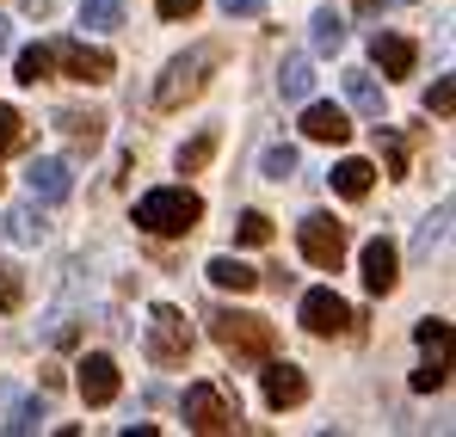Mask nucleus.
<instances>
[{"label": "nucleus", "instance_id": "1", "mask_svg": "<svg viewBox=\"0 0 456 437\" xmlns=\"http://www.w3.org/2000/svg\"><path fill=\"white\" fill-rule=\"evenodd\" d=\"M210 339L223 345L234 364H265V358H278V327H272L265 314L216 308V314H210Z\"/></svg>", "mask_w": 456, "mask_h": 437}, {"label": "nucleus", "instance_id": "2", "mask_svg": "<svg viewBox=\"0 0 456 437\" xmlns=\"http://www.w3.org/2000/svg\"><path fill=\"white\" fill-rule=\"evenodd\" d=\"M204 222V198L198 191H185V185H160V191H142L136 198V228L142 234H191Z\"/></svg>", "mask_w": 456, "mask_h": 437}, {"label": "nucleus", "instance_id": "3", "mask_svg": "<svg viewBox=\"0 0 456 437\" xmlns=\"http://www.w3.org/2000/svg\"><path fill=\"white\" fill-rule=\"evenodd\" d=\"M210 69H216V50L204 44V50H185V56H173L167 74L154 80V105L160 111H179L185 99H198L204 86H210Z\"/></svg>", "mask_w": 456, "mask_h": 437}, {"label": "nucleus", "instance_id": "4", "mask_svg": "<svg viewBox=\"0 0 456 437\" xmlns=\"http://www.w3.org/2000/svg\"><path fill=\"white\" fill-rule=\"evenodd\" d=\"M142 345H149V358L160 369H179L185 358H191V320H185L173 302H160V308L149 314V339H142Z\"/></svg>", "mask_w": 456, "mask_h": 437}, {"label": "nucleus", "instance_id": "5", "mask_svg": "<svg viewBox=\"0 0 456 437\" xmlns=\"http://www.w3.org/2000/svg\"><path fill=\"white\" fill-rule=\"evenodd\" d=\"M297 240H303V259H308V265H321V271H339V265H346V222H333L327 210L303 216Z\"/></svg>", "mask_w": 456, "mask_h": 437}, {"label": "nucleus", "instance_id": "6", "mask_svg": "<svg viewBox=\"0 0 456 437\" xmlns=\"http://www.w3.org/2000/svg\"><path fill=\"white\" fill-rule=\"evenodd\" d=\"M234 419H240V413L223 401L216 382H191V388H185V425H191V432L216 437V432H234Z\"/></svg>", "mask_w": 456, "mask_h": 437}, {"label": "nucleus", "instance_id": "7", "mask_svg": "<svg viewBox=\"0 0 456 437\" xmlns=\"http://www.w3.org/2000/svg\"><path fill=\"white\" fill-rule=\"evenodd\" d=\"M303 327L314 333V339H333V333L352 327V308H346L333 290H308L303 295Z\"/></svg>", "mask_w": 456, "mask_h": 437}, {"label": "nucleus", "instance_id": "8", "mask_svg": "<svg viewBox=\"0 0 456 437\" xmlns=\"http://www.w3.org/2000/svg\"><path fill=\"white\" fill-rule=\"evenodd\" d=\"M75 369H80L75 388H80V401H86V407H105V401H118V364H111L105 352H86Z\"/></svg>", "mask_w": 456, "mask_h": 437}, {"label": "nucleus", "instance_id": "9", "mask_svg": "<svg viewBox=\"0 0 456 437\" xmlns=\"http://www.w3.org/2000/svg\"><path fill=\"white\" fill-rule=\"evenodd\" d=\"M56 62L69 69V80H80V86H105L111 80V50H86V44H56Z\"/></svg>", "mask_w": 456, "mask_h": 437}, {"label": "nucleus", "instance_id": "10", "mask_svg": "<svg viewBox=\"0 0 456 437\" xmlns=\"http://www.w3.org/2000/svg\"><path fill=\"white\" fill-rule=\"evenodd\" d=\"M395 278H401V253H395V240H388V234L364 240V290L388 295V290H395Z\"/></svg>", "mask_w": 456, "mask_h": 437}, {"label": "nucleus", "instance_id": "11", "mask_svg": "<svg viewBox=\"0 0 456 437\" xmlns=\"http://www.w3.org/2000/svg\"><path fill=\"white\" fill-rule=\"evenodd\" d=\"M25 191H31L37 204H62V198L75 191L69 160H31V166H25Z\"/></svg>", "mask_w": 456, "mask_h": 437}, {"label": "nucleus", "instance_id": "12", "mask_svg": "<svg viewBox=\"0 0 456 437\" xmlns=\"http://www.w3.org/2000/svg\"><path fill=\"white\" fill-rule=\"evenodd\" d=\"M370 62H377L388 80H401V74H413V62H419V44H413V37H395V31H377V37H370Z\"/></svg>", "mask_w": 456, "mask_h": 437}, {"label": "nucleus", "instance_id": "13", "mask_svg": "<svg viewBox=\"0 0 456 437\" xmlns=\"http://www.w3.org/2000/svg\"><path fill=\"white\" fill-rule=\"evenodd\" d=\"M265 401L284 413V407H303L308 401V382L297 364H278V358H265Z\"/></svg>", "mask_w": 456, "mask_h": 437}, {"label": "nucleus", "instance_id": "14", "mask_svg": "<svg viewBox=\"0 0 456 437\" xmlns=\"http://www.w3.org/2000/svg\"><path fill=\"white\" fill-rule=\"evenodd\" d=\"M303 136L308 142H352V117L339 105H308L303 111Z\"/></svg>", "mask_w": 456, "mask_h": 437}, {"label": "nucleus", "instance_id": "15", "mask_svg": "<svg viewBox=\"0 0 456 437\" xmlns=\"http://www.w3.org/2000/svg\"><path fill=\"white\" fill-rule=\"evenodd\" d=\"M56 130H62L80 154H93V148L105 142V117H99V111H56Z\"/></svg>", "mask_w": 456, "mask_h": 437}, {"label": "nucleus", "instance_id": "16", "mask_svg": "<svg viewBox=\"0 0 456 437\" xmlns=\"http://www.w3.org/2000/svg\"><path fill=\"white\" fill-rule=\"evenodd\" d=\"M204 278H210L216 290H234V295L259 290V271H253V265H240L234 253H223V259H210V265H204Z\"/></svg>", "mask_w": 456, "mask_h": 437}, {"label": "nucleus", "instance_id": "17", "mask_svg": "<svg viewBox=\"0 0 456 437\" xmlns=\"http://www.w3.org/2000/svg\"><path fill=\"white\" fill-rule=\"evenodd\" d=\"M327 179H333V191H339V198H364V191L377 185V166H370V160H358V154H346Z\"/></svg>", "mask_w": 456, "mask_h": 437}, {"label": "nucleus", "instance_id": "18", "mask_svg": "<svg viewBox=\"0 0 456 437\" xmlns=\"http://www.w3.org/2000/svg\"><path fill=\"white\" fill-rule=\"evenodd\" d=\"M278 93H284L290 105H303L308 93H314V62H308V56H284V74H278Z\"/></svg>", "mask_w": 456, "mask_h": 437}, {"label": "nucleus", "instance_id": "19", "mask_svg": "<svg viewBox=\"0 0 456 437\" xmlns=\"http://www.w3.org/2000/svg\"><path fill=\"white\" fill-rule=\"evenodd\" d=\"M346 99L364 111V117H382V86H377V74H364V69H346Z\"/></svg>", "mask_w": 456, "mask_h": 437}, {"label": "nucleus", "instance_id": "20", "mask_svg": "<svg viewBox=\"0 0 456 437\" xmlns=\"http://www.w3.org/2000/svg\"><path fill=\"white\" fill-rule=\"evenodd\" d=\"M50 69H56V44H31V50H19V86H37V80H50Z\"/></svg>", "mask_w": 456, "mask_h": 437}, {"label": "nucleus", "instance_id": "21", "mask_svg": "<svg viewBox=\"0 0 456 437\" xmlns=\"http://www.w3.org/2000/svg\"><path fill=\"white\" fill-rule=\"evenodd\" d=\"M6 234H12L19 247H37V240L50 234V222H44V210H37V198H31L25 210H12V216H6Z\"/></svg>", "mask_w": 456, "mask_h": 437}, {"label": "nucleus", "instance_id": "22", "mask_svg": "<svg viewBox=\"0 0 456 437\" xmlns=\"http://www.w3.org/2000/svg\"><path fill=\"white\" fill-rule=\"evenodd\" d=\"M339 44H346V12L321 6V12H314V50H321V56H333Z\"/></svg>", "mask_w": 456, "mask_h": 437}, {"label": "nucleus", "instance_id": "23", "mask_svg": "<svg viewBox=\"0 0 456 437\" xmlns=\"http://www.w3.org/2000/svg\"><path fill=\"white\" fill-rule=\"evenodd\" d=\"M80 25H86V31H111V25H124V0H80Z\"/></svg>", "mask_w": 456, "mask_h": 437}, {"label": "nucleus", "instance_id": "24", "mask_svg": "<svg viewBox=\"0 0 456 437\" xmlns=\"http://www.w3.org/2000/svg\"><path fill=\"white\" fill-rule=\"evenodd\" d=\"M444 234H451V204H438V210H432V216L419 222V234H413V253H419V259H426V253H432V247H438V240H444Z\"/></svg>", "mask_w": 456, "mask_h": 437}, {"label": "nucleus", "instance_id": "25", "mask_svg": "<svg viewBox=\"0 0 456 437\" xmlns=\"http://www.w3.org/2000/svg\"><path fill=\"white\" fill-rule=\"evenodd\" d=\"M259 173L284 185V179L297 173V148H290V142H272V148H265V160H259Z\"/></svg>", "mask_w": 456, "mask_h": 437}, {"label": "nucleus", "instance_id": "26", "mask_svg": "<svg viewBox=\"0 0 456 437\" xmlns=\"http://www.w3.org/2000/svg\"><path fill=\"white\" fill-rule=\"evenodd\" d=\"M19 302H25V278H19V265L0 259V314H19Z\"/></svg>", "mask_w": 456, "mask_h": 437}, {"label": "nucleus", "instance_id": "27", "mask_svg": "<svg viewBox=\"0 0 456 437\" xmlns=\"http://www.w3.org/2000/svg\"><path fill=\"white\" fill-rule=\"evenodd\" d=\"M216 154V130H204V136H191V142L179 148V173H198L204 160Z\"/></svg>", "mask_w": 456, "mask_h": 437}, {"label": "nucleus", "instance_id": "28", "mask_svg": "<svg viewBox=\"0 0 456 437\" xmlns=\"http://www.w3.org/2000/svg\"><path fill=\"white\" fill-rule=\"evenodd\" d=\"M234 240H240V247H265V240H272V216L247 210V216L234 222Z\"/></svg>", "mask_w": 456, "mask_h": 437}, {"label": "nucleus", "instance_id": "29", "mask_svg": "<svg viewBox=\"0 0 456 437\" xmlns=\"http://www.w3.org/2000/svg\"><path fill=\"white\" fill-rule=\"evenodd\" d=\"M444 382H451V369H444V358H438V352H432V358H426V364L413 369V388H419V394H438V388H444Z\"/></svg>", "mask_w": 456, "mask_h": 437}, {"label": "nucleus", "instance_id": "30", "mask_svg": "<svg viewBox=\"0 0 456 437\" xmlns=\"http://www.w3.org/2000/svg\"><path fill=\"white\" fill-rule=\"evenodd\" d=\"M413 339H419V352H444V339H451V320H438V314H426V320L413 327Z\"/></svg>", "mask_w": 456, "mask_h": 437}, {"label": "nucleus", "instance_id": "31", "mask_svg": "<svg viewBox=\"0 0 456 437\" xmlns=\"http://www.w3.org/2000/svg\"><path fill=\"white\" fill-rule=\"evenodd\" d=\"M451 105H456V80H451V74H438L432 93H426V111H432V117H451Z\"/></svg>", "mask_w": 456, "mask_h": 437}, {"label": "nucleus", "instance_id": "32", "mask_svg": "<svg viewBox=\"0 0 456 437\" xmlns=\"http://www.w3.org/2000/svg\"><path fill=\"white\" fill-rule=\"evenodd\" d=\"M19 142H25V117L12 105H0V154H12Z\"/></svg>", "mask_w": 456, "mask_h": 437}, {"label": "nucleus", "instance_id": "33", "mask_svg": "<svg viewBox=\"0 0 456 437\" xmlns=\"http://www.w3.org/2000/svg\"><path fill=\"white\" fill-rule=\"evenodd\" d=\"M154 12H160L167 25H179V19H191V12H198V0H154Z\"/></svg>", "mask_w": 456, "mask_h": 437}, {"label": "nucleus", "instance_id": "34", "mask_svg": "<svg viewBox=\"0 0 456 437\" xmlns=\"http://www.w3.org/2000/svg\"><path fill=\"white\" fill-rule=\"evenodd\" d=\"M382 154H388V179H407V148L395 136H382Z\"/></svg>", "mask_w": 456, "mask_h": 437}, {"label": "nucleus", "instance_id": "35", "mask_svg": "<svg viewBox=\"0 0 456 437\" xmlns=\"http://www.w3.org/2000/svg\"><path fill=\"white\" fill-rule=\"evenodd\" d=\"M223 12H228V19H259L265 0H223Z\"/></svg>", "mask_w": 456, "mask_h": 437}, {"label": "nucleus", "instance_id": "36", "mask_svg": "<svg viewBox=\"0 0 456 437\" xmlns=\"http://www.w3.org/2000/svg\"><path fill=\"white\" fill-rule=\"evenodd\" d=\"M37 419H44V413H37V401H31V407H19V413H12V419H6V432H31V425H37Z\"/></svg>", "mask_w": 456, "mask_h": 437}, {"label": "nucleus", "instance_id": "37", "mask_svg": "<svg viewBox=\"0 0 456 437\" xmlns=\"http://www.w3.org/2000/svg\"><path fill=\"white\" fill-rule=\"evenodd\" d=\"M358 12H377V0H358Z\"/></svg>", "mask_w": 456, "mask_h": 437}, {"label": "nucleus", "instance_id": "38", "mask_svg": "<svg viewBox=\"0 0 456 437\" xmlns=\"http://www.w3.org/2000/svg\"><path fill=\"white\" fill-rule=\"evenodd\" d=\"M6 44H12V37H6V19H0V50H6Z\"/></svg>", "mask_w": 456, "mask_h": 437}, {"label": "nucleus", "instance_id": "39", "mask_svg": "<svg viewBox=\"0 0 456 437\" xmlns=\"http://www.w3.org/2000/svg\"><path fill=\"white\" fill-rule=\"evenodd\" d=\"M401 6H413V0H401Z\"/></svg>", "mask_w": 456, "mask_h": 437}, {"label": "nucleus", "instance_id": "40", "mask_svg": "<svg viewBox=\"0 0 456 437\" xmlns=\"http://www.w3.org/2000/svg\"><path fill=\"white\" fill-rule=\"evenodd\" d=\"M0 185H6V179H0Z\"/></svg>", "mask_w": 456, "mask_h": 437}]
</instances>
